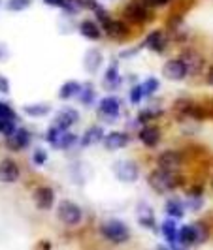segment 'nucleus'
<instances>
[{
    "label": "nucleus",
    "mask_w": 213,
    "mask_h": 250,
    "mask_svg": "<svg viewBox=\"0 0 213 250\" xmlns=\"http://www.w3.org/2000/svg\"><path fill=\"white\" fill-rule=\"evenodd\" d=\"M145 6H149V8H159V6H166V2L164 0H142Z\"/></svg>",
    "instance_id": "79ce46f5"
},
{
    "label": "nucleus",
    "mask_w": 213,
    "mask_h": 250,
    "mask_svg": "<svg viewBox=\"0 0 213 250\" xmlns=\"http://www.w3.org/2000/svg\"><path fill=\"white\" fill-rule=\"evenodd\" d=\"M95 13H96V19H98V21L102 23V26H106L108 23H110V21H112V19H110V13L106 12L104 8H100V6L95 10Z\"/></svg>",
    "instance_id": "4c0bfd02"
},
{
    "label": "nucleus",
    "mask_w": 213,
    "mask_h": 250,
    "mask_svg": "<svg viewBox=\"0 0 213 250\" xmlns=\"http://www.w3.org/2000/svg\"><path fill=\"white\" fill-rule=\"evenodd\" d=\"M100 233L104 235V239H108L113 245H123V243H126V241L130 239V229H128V226H126L125 222H121V220H115V218L102 222Z\"/></svg>",
    "instance_id": "f03ea898"
},
{
    "label": "nucleus",
    "mask_w": 213,
    "mask_h": 250,
    "mask_svg": "<svg viewBox=\"0 0 213 250\" xmlns=\"http://www.w3.org/2000/svg\"><path fill=\"white\" fill-rule=\"evenodd\" d=\"M179 59H181V61H183V64L187 66L189 74H192V75L200 74L202 68H204V59H202L200 53H196V51H192V49L183 51Z\"/></svg>",
    "instance_id": "1a4fd4ad"
},
{
    "label": "nucleus",
    "mask_w": 213,
    "mask_h": 250,
    "mask_svg": "<svg viewBox=\"0 0 213 250\" xmlns=\"http://www.w3.org/2000/svg\"><path fill=\"white\" fill-rule=\"evenodd\" d=\"M113 175L121 183H134L140 175L138 164L132 160H119L113 164Z\"/></svg>",
    "instance_id": "20e7f679"
},
{
    "label": "nucleus",
    "mask_w": 213,
    "mask_h": 250,
    "mask_svg": "<svg viewBox=\"0 0 213 250\" xmlns=\"http://www.w3.org/2000/svg\"><path fill=\"white\" fill-rule=\"evenodd\" d=\"M202 196H189V201H187V207L189 209H192V211H198L202 207Z\"/></svg>",
    "instance_id": "58836bf2"
},
{
    "label": "nucleus",
    "mask_w": 213,
    "mask_h": 250,
    "mask_svg": "<svg viewBox=\"0 0 213 250\" xmlns=\"http://www.w3.org/2000/svg\"><path fill=\"white\" fill-rule=\"evenodd\" d=\"M177 233H179V231H177V226H176V222H174L172 218H170V220H166V222L163 224V235L166 237V241L170 243V247H172V249H176V247H177V245H176Z\"/></svg>",
    "instance_id": "b1692460"
},
{
    "label": "nucleus",
    "mask_w": 213,
    "mask_h": 250,
    "mask_svg": "<svg viewBox=\"0 0 213 250\" xmlns=\"http://www.w3.org/2000/svg\"><path fill=\"white\" fill-rule=\"evenodd\" d=\"M140 141L145 145V147H149V149H153V147H157L159 143H161V130L157 128V126H143L142 130H140Z\"/></svg>",
    "instance_id": "4468645a"
},
{
    "label": "nucleus",
    "mask_w": 213,
    "mask_h": 250,
    "mask_svg": "<svg viewBox=\"0 0 213 250\" xmlns=\"http://www.w3.org/2000/svg\"><path fill=\"white\" fill-rule=\"evenodd\" d=\"M163 75L170 81H181L189 75L187 66L183 64L181 59H174V61H168L163 66Z\"/></svg>",
    "instance_id": "423d86ee"
},
{
    "label": "nucleus",
    "mask_w": 213,
    "mask_h": 250,
    "mask_svg": "<svg viewBox=\"0 0 213 250\" xmlns=\"http://www.w3.org/2000/svg\"><path fill=\"white\" fill-rule=\"evenodd\" d=\"M130 138L126 136L125 132H112L108 136H104V147L108 150H119L128 145Z\"/></svg>",
    "instance_id": "2eb2a0df"
},
{
    "label": "nucleus",
    "mask_w": 213,
    "mask_h": 250,
    "mask_svg": "<svg viewBox=\"0 0 213 250\" xmlns=\"http://www.w3.org/2000/svg\"><path fill=\"white\" fill-rule=\"evenodd\" d=\"M38 249H51V243H49V241H40Z\"/></svg>",
    "instance_id": "49530a36"
},
{
    "label": "nucleus",
    "mask_w": 213,
    "mask_h": 250,
    "mask_svg": "<svg viewBox=\"0 0 213 250\" xmlns=\"http://www.w3.org/2000/svg\"><path fill=\"white\" fill-rule=\"evenodd\" d=\"M149 6H145L143 2H130L128 6L125 8V17L130 21V23H136V25H143L149 21Z\"/></svg>",
    "instance_id": "39448f33"
},
{
    "label": "nucleus",
    "mask_w": 213,
    "mask_h": 250,
    "mask_svg": "<svg viewBox=\"0 0 213 250\" xmlns=\"http://www.w3.org/2000/svg\"><path fill=\"white\" fill-rule=\"evenodd\" d=\"M142 45L151 51H155V53H164L166 45H168V36H166L164 30H153L149 36L145 38V42Z\"/></svg>",
    "instance_id": "9d476101"
},
{
    "label": "nucleus",
    "mask_w": 213,
    "mask_h": 250,
    "mask_svg": "<svg viewBox=\"0 0 213 250\" xmlns=\"http://www.w3.org/2000/svg\"><path fill=\"white\" fill-rule=\"evenodd\" d=\"M0 119H13L15 121V111L4 102H0Z\"/></svg>",
    "instance_id": "c9c22d12"
},
{
    "label": "nucleus",
    "mask_w": 213,
    "mask_h": 250,
    "mask_svg": "<svg viewBox=\"0 0 213 250\" xmlns=\"http://www.w3.org/2000/svg\"><path fill=\"white\" fill-rule=\"evenodd\" d=\"M104 32L113 40H123V38L128 36V26L123 21H113L112 19L108 25L104 26Z\"/></svg>",
    "instance_id": "f3484780"
},
{
    "label": "nucleus",
    "mask_w": 213,
    "mask_h": 250,
    "mask_svg": "<svg viewBox=\"0 0 213 250\" xmlns=\"http://www.w3.org/2000/svg\"><path fill=\"white\" fill-rule=\"evenodd\" d=\"M0 92L2 94H8L10 92V81L4 75H0Z\"/></svg>",
    "instance_id": "a19ab883"
},
{
    "label": "nucleus",
    "mask_w": 213,
    "mask_h": 250,
    "mask_svg": "<svg viewBox=\"0 0 213 250\" xmlns=\"http://www.w3.org/2000/svg\"><path fill=\"white\" fill-rule=\"evenodd\" d=\"M181 162H183V156L177 150H164L157 158V166L161 169H168V171H177L181 167Z\"/></svg>",
    "instance_id": "0eeeda50"
},
{
    "label": "nucleus",
    "mask_w": 213,
    "mask_h": 250,
    "mask_svg": "<svg viewBox=\"0 0 213 250\" xmlns=\"http://www.w3.org/2000/svg\"><path fill=\"white\" fill-rule=\"evenodd\" d=\"M161 115H163L161 109H153V107H149V109H143V111L140 113L138 121L140 123H149V121L157 119V117H161Z\"/></svg>",
    "instance_id": "2f4dec72"
},
{
    "label": "nucleus",
    "mask_w": 213,
    "mask_h": 250,
    "mask_svg": "<svg viewBox=\"0 0 213 250\" xmlns=\"http://www.w3.org/2000/svg\"><path fill=\"white\" fill-rule=\"evenodd\" d=\"M189 196H202V187H194L189 190Z\"/></svg>",
    "instance_id": "37998d69"
},
{
    "label": "nucleus",
    "mask_w": 213,
    "mask_h": 250,
    "mask_svg": "<svg viewBox=\"0 0 213 250\" xmlns=\"http://www.w3.org/2000/svg\"><path fill=\"white\" fill-rule=\"evenodd\" d=\"M57 216H59V220L64 222V224L68 226H75L81 222V207L79 205H75L74 201H61L59 203V209H57Z\"/></svg>",
    "instance_id": "7ed1b4c3"
},
{
    "label": "nucleus",
    "mask_w": 213,
    "mask_h": 250,
    "mask_svg": "<svg viewBox=\"0 0 213 250\" xmlns=\"http://www.w3.org/2000/svg\"><path fill=\"white\" fill-rule=\"evenodd\" d=\"M100 141H104V130H102L100 126H91L87 132L83 134V138H81V145L89 147V145H96Z\"/></svg>",
    "instance_id": "aec40b11"
},
{
    "label": "nucleus",
    "mask_w": 213,
    "mask_h": 250,
    "mask_svg": "<svg viewBox=\"0 0 213 250\" xmlns=\"http://www.w3.org/2000/svg\"><path fill=\"white\" fill-rule=\"evenodd\" d=\"M79 100H81V104H85V105H91L93 104V100H95V88H93V85H85V87H81V90H79Z\"/></svg>",
    "instance_id": "c756f323"
},
{
    "label": "nucleus",
    "mask_w": 213,
    "mask_h": 250,
    "mask_svg": "<svg viewBox=\"0 0 213 250\" xmlns=\"http://www.w3.org/2000/svg\"><path fill=\"white\" fill-rule=\"evenodd\" d=\"M19 179V166L12 158L0 160V183H15Z\"/></svg>",
    "instance_id": "ddd939ff"
},
{
    "label": "nucleus",
    "mask_w": 213,
    "mask_h": 250,
    "mask_svg": "<svg viewBox=\"0 0 213 250\" xmlns=\"http://www.w3.org/2000/svg\"><path fill=\"white\" fill-rule=\"evenodd\" d=\"M149 187L157 192V194H168L172 190H176L181 185V177L177 175V171H168V169H155L151 171L147 177Z\"/></svg>",
    "instance_id": "f257e3e1"
},
{
    "label": "nucleus",
    "mask_w": 213,
    "mask_h": 250,
    "mask_svg": "<svg viewBox=\"0 0 213 250\" xmlns=\"http://www.w3.org/2000/svg\"><path fill=\"white\" fill-rule=\"evenodd\" d=\"M79 90H81V85H79L77 81H68V83H64L63 87L59 88V98H61V100L74 98V96L79 94Z\"/></svg>",
    "instance_id": "393cba45"
},
{
    "label": "nucleus",
    "mask_w": 213,
    "mask_h": 250,
    "mask_svg": "<svg viewBox=\"0 0 213 250\" xmlns=\"http://www.w3.org/2000/svg\"><path fill=\"white\" fill-rule=\"evenodd\" d=\"M83 66L89 74H95L102 66V53L98 49H89L83 57Z\"/></svg>",
    "instance_id": "a211bd4d"
},
{
    "label": "nucleus",
    "mask_w": 213,
    "mask_h": 250,
    "mask_svg": "<svg viewBox=\"0 0 213 250\" xmlns=\"http://www.w3.org/2000/svg\"><path fill=\"white\" fill-rule=\"evenodd\" d=\"M75 2H77L79 8H85V10H96L98 8L96 0H75Z\"/></svg>",
    "instance_id": "ea45409f"
},
{
    "label": "nucleus",
    "mask_w": 213,
    "mask_h": 250,
    "mask_svg": "<svg viewBox=\"0 0 213 250\" xmlns=\"http://www.w3.org/2000/svg\"><path fill=\"white\" fill-rule=\"evenodd\" d=\"M98 113L100 117L108 119V121H115L121 113V102L117 100L115 96H108L100 102V107H98Z\"/></svg>",
    "instance_id": "f8f14e48"
},
{
    "label": "nucleus",
    "mask_w": 213,
    "mask_h": 250,
    "mask_svg": "<svg viewBox=\"0 0 213 250\" xmlns=\"http://www.w3.org/2000/svg\"><path fill=\"white\" fill-rule=\"evenodd\" d=\"M75 141H77V136H74V134H70V132L63 130V132L59 134L57 141L53 143V147H55V149H68V147H72V145H74Z\"/></svg>",
    "instance_id": "a878e982"
},
{
    "label": "nucleus",
    "mask_w": 213,
    "mask_h": 250,
    "mask_svg": "<svg viewBox=\"0 0 213 250\" xmlns=\"http://www.w3.org/2000/svg\"><path fill=\"white\" fill-rule=\"evenodd\" d=\"M138 222L143 228H149V229L155 228V213L147 203H140L138 205Z\"/></svg>",
    "instance_id": "6ab92c4d"
},
{
    "label": "nucleus",
    "mask_w": 213,
    "mask_h": 250,
    "mask_svg": "<svg viewBox=\"0 0 213 250\" xmlns=\"http://www.w3.org/2000/svg\"><path fill=\"white\" fill-rule=\"evenodd\" d=\"M79 32L87 38V40H100L102 36V30L98 28V25L95 21H83L79 25Z\"/></svg>",
    "instance_id": "4be33fe9"
},
{
    "label": "nucleus",
    "mask_w": 213,
    "mask_h": 250,
    "mask_svg": "<svg viewBox=\"0 0 213 250\" xmlns=\"http://www.w3.org/2000/svg\"><path fill=\"white\" fill-rule=\"evenodd\" d=\"M34 203L38 209L42 211H49L55 203V192L49 187H40L34 190Z\"/></svg>",
    "instance_id": "9b49d317"
},
{
    "label": "nucleus",
    "mask_w": 213,
    "mask_h": 250,
    "mask_svg": "<svg viewBox=\"0 0 213 250\" xmlns=\"http://www.w3.org/2000/svg\"><path fill=\"white\" fill-rule=\"evenodd\" d=\"M121 85V75L117 72V64H112L108 70H106V75H104V87L113 90Z\"/></svg>",
    "instance_id": "412c9836"
},
{
    "label": "nucleus",
    "mask_w": 213,
    "mask_h": 250,
    "mask_svg": "<svg viewBox=\"0 0 213 250\" xmlns=\"http://www.w3.org/2000/svg\"><path fill=\"white\" fill-rule=\"evenodd\" d=\"M212 187H213V181H212Z\"/></svg>",
    "instance_id": "de8ad7c7"
},
{
    "label": "nucleus",
    "mask_w": 213,
    "mask_h": 250,
    "mask_svg": "<svg viewBox=\"0 0 213 250\" xmlns=\"http://www.w3.org/2000/svg\"><path fill=\"white\" fill-rule=\"evenodd\" d=\"M47 6H57V8H61V4H63V0H44Z\"/></svg>",
    "instance_id": "c03bdc74"
},
{
    "label": "nucleus",
    "mask_w": 213,
    "mask_h": 250,
    "mask_svg": "<svg viewBox=\"0 0 213 250\" xmlns=\"http://www.w3.org/2000/svg\"><path fill=\"white\" fill-rule=\"evenodd\" d=\"M77 121H79V113L75 111V109L66 107V109L57 113V117H55V126H59L61 130H68V128L72 125H75Z\"/></svg>",
    "instance_id": "dca6fc26"
},
{
    "label": "nucleus",
    "mask_w": 213,
    "mask_h": 250,
    "mask_svg": "<svg viewBox=\"0 0 213 250\" xmlns=\"http://www.w3.org/2000/svg\"><path fill=\"white\" fill-rule=\"evenodd\" d=\"M30 4H32V0H8L6 8L10 12H23L26 8H30Z\"/></svg>",
    "instance_id": "7c9ffc66"
},
{
    "label": "nucleus",
    "mask_w": 213,
    "mask_h": 250,
    "mask_svg": "<svg viewBox=\"0 0 213 250\" xmlns=\"http://www.w3.org/2000/svg\"><path fill=\"white\" fill-rule=\"evenodd\" d=\"M206 81H208V85H213V66L208 70V77H206Z\"/></svg>",
    "instance_id": "a18cd8bd"
},
{
    "label": "nucleus",
    "mask_w": 213,
    "mask_h": 250,
    "mask_svg": "<svg viewBox=\"0 0 213 250\" xmlns=\"http://www.w3.org/2000/svg\"><path fill=\"white\" fill-rule=\"evenodd\" d=\"M13 130H15V123H13V119H0V134L10 136Z\"/></svg>",
    "instance_id": "473e14b6"
},
{
    "label": "nucleus",
    "mask_w": 213,
    "mask_h": 250,
    "mask_svg": "<svg viewBox=\"0 0 213 250\" xmlns=\"http://www.w3.org/2000/svg\"><path fill=\"white\" fill-rule=\"evenodd\" d=\"M164 209H166V213L170 214L172 218H181L185 214V207H183V203L179 200H168L166 205H164Z\"/></svg>",
    "instance_id": "bb28decb"
},
{
    "label": "nucleus",
    "mask_w": 213,
    "mask_h": 250,
    "mask_svg": "<svg viewBox=\"0 0 213 250\" xmlns=\"http://www.w3.org/2000/svg\"><path fill=\"white\" fill-rule=\"evenodd\" d=\"M194 226V235H196V245H202V243H206L208 237H210V229H208V226L204 224V222H196Z\"/></svg>",
    "instance_id": "c85d7f7f"
},
{
    "label": "nucleus",
    "mask_w": 213,
    "mask_h": 250,
    "mask_svg": "<svg viewBox=\"0 0 213 250\" xmlns=\"http://www.w3.org/2000/svg\"><path fill=\"white\" fill-rule=\"evenodd\" d=\"M47 160V152L42 149H36L34 150V154H32V162L36 164V166H44Z\"/></svg>",
    "instance_id": "e433bc0d"
},
{
    "label": "nucleus",
    "mask_w": 213,
    "mask_h": 250,
    "mask_svg": "<svg viewBox=\"0 0 213 250\" xmlns=\"http://www.w3.org/2000/svg\"><path fill=\"white\" fill-rule=\"evenodd\" d=\"M23 111L28 115V117H44L49 113V105L47 104H28L23 107Z\"/></svg>",
    "instance_id": "cd10ccee"
},
{
    "label": "nucleus",
    "mask_w": 213,
    "mask_h": 250,
    "mask_svg": "<svg viewBox=\"0 0 213 250\" xmlns=\"http://www.w3.org/2000/svg\"><path fill=\"white\" fill-rule=\"evenodd\" d=\"M30 143V134L25 128H15L10 136H6V147L10 150H23Z\"/></svg>",
    "instance_id": "6e6552de"
},
{
    "label": "nucleus",
    "mask_w": 213,
    "mask_h": 250,
    "mask_svg": "<svg viewBox=\"0 0 213 250\" xmlns=\"http://www.w3.org/2000/svg\"><path fill=\"white\" fill-rule=\"evenodd\" d=\"M177 241L181 243V247H190L196 245V235H194V226H183L177 233Z\"/></svg>",
    "instance_id": "5701e85b"
},
{
    "label": "nucleus",
    "mask_w": 213,
    "mask_h": 250,
    "mask_svg": "<svg viewBox=\"0 0 213 250\" xmlns=\"http://www.w3.org/2000/svg\"><path fill=\"white\" fill-rule=\"evenodd\" d=\"M142 87H143V94H145V96H151L153 92H157V88H159V81H157L155 77H149Z\"/></svg>",
    "instance_id": "72a5a7b5"
},
{
    "label": "nucleus",
    "mask_w": 213,
    "mask_h": 250,
    "mask_svg": "<svg viewBox=\"0 0 213 250\" xmlns=\"http://www.w3.org/2000/svg\"><path fill=\"white\" fill-rule=\"evenodd\" d=\"M143 96H145V94H143V87H142V85H136V87L130 88V102H132V104H140Z\"/></svg>",
    "instance_id": "f704fd0d"
}]
</instances>
